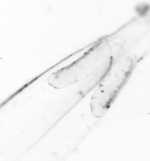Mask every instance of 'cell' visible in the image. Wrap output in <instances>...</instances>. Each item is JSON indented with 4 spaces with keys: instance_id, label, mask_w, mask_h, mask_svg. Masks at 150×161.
<instances>
[{
    "instance_id": "cell-2",
    "label": "cell",
    "mask_w": 150,
    "mask_h": 161,
    "mask_svg": "<svg viewBox=\"0 0 150 161\" xmlns=\"http://www.w3.org/2000/svg\"><path fill=\"white\" fill-rule=\"evenodd\" d=\"M129 75L128 73L118 75L110 73L103 78L95 93L103 102L112 103L128 81Z\"/></svg>"
},
{
    "instance_id": "cell-1",
    "label": "cell",
    "mask_w": 150,
    "mask_h": 161,
    "mask_svg": "<svg viewBox=\"0 0 150 161\" xmlns=\"http://www.w3.org/2000/svg\"><path fill=\"white\" fill-rule=\"evenodd\" d=\"M92 53H88L69 65L54 73L48 77V84L56 89L64 88L79 82L95 71L94 64L97 59Z\"/></svg>"
}]
</instances>
